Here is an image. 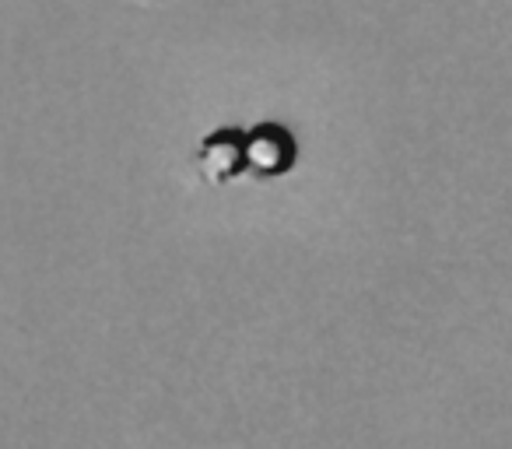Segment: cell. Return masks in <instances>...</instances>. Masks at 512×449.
<instances>
[{
    "label": "cell",
    "mask_w": 512,
    "mask_h": 449,
    "mask_svg": "<svg viewBox=\"0 0 512 449\" xmlns=\"http://www.w3.org/2000/svg\"><path fill=\"white\" fill-rule=\"evenodd\" d=\"M295 162V141L285 127L278 123H260V127L246 130V172L267 179L288 172Z\"/></svg>",
    "instance_id": "cell-1"
},
{
    "label": "cell",
    "mask_w": 512,
    "mask_h": 449,
    "mask_svg": "<svg viewBox=\"0 0 512 449\" xmlns=\"http://www.w3.org/2000/svg\"><path fill=\"white\" fill-rule=\"evenodd\" d=\"M200 176L207 183H228L246 172V130H218L197 151Z\"/></svg>",
    "instance_id": "cell-2"
},
{
    "label": "cell",
    "mask_w": 512,
    "mask_h": 449,
    "mask_svg": "<svg viewBox=\"0 0 512 449\" xmlns=\"http://www.w3.org/2000/svg\"><path fill=\"white\" fill-rule=\"evenodd\" d=\"M127 4H162V0H127Z\"/></svg>",
    "instance_id": "cell-3"
}]
</instances>
